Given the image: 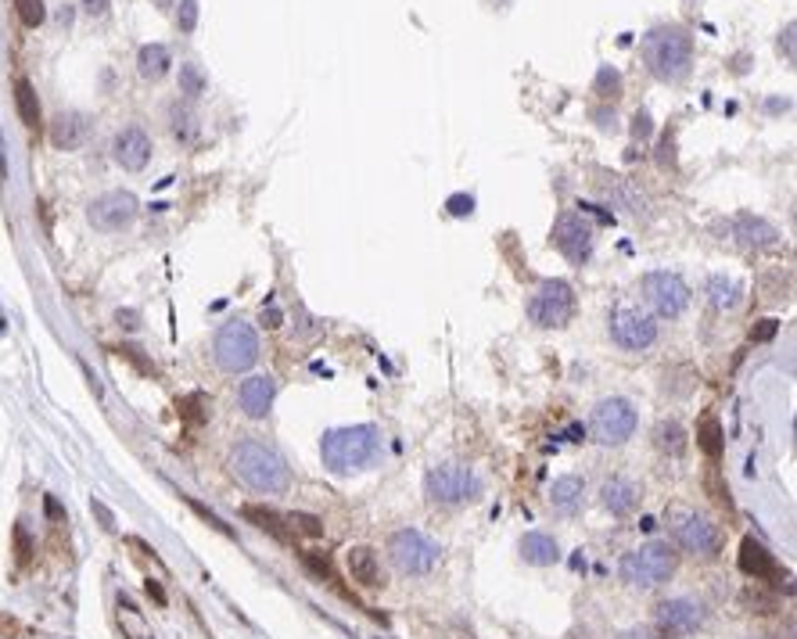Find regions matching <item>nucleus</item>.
Returning a JSON list of instances; mask_svg holds the SVG:
<instances>
[{"label":"nucleus","instance_id":"1","mask_svg":"<svg viewBox=\"0 0 797 639\" xmlns=\"http://www.w3.org/2000/svg\"><path fill=\"white\" fill-rule=\"evenodd\" d=\"M230 471L262 496H281L291 489V467L284 456L259 438H241L230 449Z\"/></svg>","mask_w":797,"mask_h":639},{"label":"nucleus","instance_id":"2","mask_svg":"<svg viewBox=\"0 0 797 639\" xmlns=\"http://www.w3.org/2000/svg\"><path fill=\"white\" fill-rule=\"evenodd\" d=\"M378 452H381V431L374 424L334 427L320 442V460L331 475H356L378 460Z\"/></svg>","mask_w":797,"mask_h":639},{"label":"nucleus","instance_id":"3","mask_svg":"<svg viewBox=\"0 0 797 639\" xmlns=\"http://www.w3.org/2000/svg\"><path fill=\"white\" fill-rule=\"evenodd\" d=\"M643 61H647V68L661 83H679L689 72L693 40L682 29H675V26H661L654 33H647V40H643Z\"/></svg>","mask_w":797,"mask_h":639},{"label":"nucleus","instance_id":"4","mask_svg":"<svg viewBox=\"0 0 797 639\" xmlns=\"http://www.w3.org/2000/svg\"><path fill=\"white\" fill-rule=\"evenodd\" d=\"M675 550L668 542H647L640 550L626 554L622 564H618V575H622L626 586L633 589H658L675 575Z\"/></svg>","mask_w":797,"mask_h":639},{"label":"nucleus","instance_id":"5","mask_svg":"<svg viewBox=\"0 0 797 639\" xmlns=\"http://www.w3.org/2000/svg\"><path fill=\"white\" fill-rule=\"evenodd\" d=\"M424 492H427L431 503L460 507V503H471V499L482 496V478L464 464H438V467L427 471Z\"/></svg>","mask_w":797,"mask_h":639},{"label":"nucleus","instance_id":"6","mask_svg":"<svg viewBox=\"0 0 797 639\" xmlns=\"http://www.w3.org/2000/svg\"><path fill=\"white\" fill-rule=\"evenodd\" d=\"M212 352H216L219 371H227V374H244V371L255 367V359H259V334H255L251 323H244V320H230V323L219 327Z\"/></svg>","mask_w":797,"mask_h":639},{"label":"nucleus","instance_id":"7","mask_svg":"<svg viewBox=\"0 0 797 639\" xmlns=\"http://www.w3.org/2000/svg\"><path fill=\"white\" fill-rule=\"evenodd\" d=\"M636 424H640L636 406L629 399H618V395L600 399L596 410H593V417H589V431H593V438L600 445H622V442H629L636 435Z\"/></svg>","mask_w":797,"mask_h":639},{"label":"nucleus","instance_id":"8","mask_svg":"<svg viewBox=\"0 0 797 639\" xmlns=\"http://www.w3.org/2000/svg\"><path fill=\"white\" fill-rule=\"evenodd\" d=\"M388 561L395 564V571L402 575H427L438 564V546L417 531V528H402L388 539Z\"/></svg>","mask_w":797,"mask_h":639},{"label":"nucleus","instance_id":"9","mask_svg":"<svg viewBox=\"0 0 797 639\" xmlns=\"http://www.w3.org/2000/svg\"><path fill=\"white\" fill-rule=\"evenodd\" d=\"M575 316V292L568 281H543L528 299V320L536 327H564Z\"/></svg>","mask_w":797,"mask_h":639},{"label":"nucleus","instance_id":"10","mask_svg":"<svg viewBox=\"0 0 797 639\" xmlns=\"http://www.w3.org/2000/svg\"><path fill=\"white\" fill-rule=\"evenodd\" d=\"M643 299L650 302V309L665 320H675L686 313L689 306V288L679 273H668V269H654L643 277Z\"/></svg>","mask_w":797,"mask_h":639},{"label":"nucleus","instance_id":"11","mask_svg":"<svg viewBox=\"0 0 797 639\" xmlns=\"http://www.w3.org/2000/svg\"><path fill=\"white\" fill-rule=\"evenodd\" d=\"M137 212H140V205L130 191H108L86 205V223L98 234H119L137 220Z\"/></svg>","mask_w":797,"mask_h":639},{"label":"nucleus","instance_id":"12","mask_svg":"<svg viewBox=\"0 0 797 639\" xmlns=\"http://www.w3.org/2000/svg\"><path fill=\"white\" fill-rule=\"evenodd\" d=\"M610 341L626 352H643L658 341V320L640 309H614L610 313Z\"/></svg>","mask_w":797,"mask_h":639},{"label":"nucleus","instance_id":"13","mask_svg":"<svg viewBox=\"0 0 797 639\" xmlns=\"http://www.w3.org/2000/svg\"><path fill=\"white\" fill-rule=\"evenodd\" d=\"M675 542L693 557H715L722 550V531L715 521H707L704 514H679L675 521Z\"/></svg>","mask_w":797,"mask_h":639},{"label":"nucleus","instance_id":"14","mask_svg":"<svg viewBox=\"0 0 797 639\" xmlns=\"http://www.w3.org/2000/svg\"><path fill=\"white\" fill-rule=\"evenodd\" d=\"M550 241H554V248H557L568 262H575V266L589 262V255H593V227H589L582 216H575V212H564V216L554 223Z\"/></svg>","mask_w":797,"mask_h":639},{"label":"nucleus","instance_id":"15","mask_svg":"<svg viewBox=\"0 0 797 639\" xmlns=\"http://www.w3.org/2000/svg\"><path fill=\"white\" fill-rule=\"evenodd\" d=\"M704 607L697 603V600H689V596H675V600H665V603H658V611H654V621H658V628L665 632V635H693L700 625H704Z\"/></svg>","mask_w":797,"mask_h":639},{"label":"nucleus","instance_id":"16","mask_svg":"<svg viewBox=\"0 0 797 639\" xmlns=\"http://www.w3.org/2000/svg\"><path fill=\"white\" fill-rule=\"evenodd\" d=\"M112 158L126 169V172H140L151 162V137L140 126H126L116 133L112 140Z\"/></svg>","mask_w":797,"mask_h":639},{"label":"nucleus","instance_id":"17","mask_svg":"<svg viewBox=\"0 0 797 639\" xmlns=\"http://www.w3.org/2000/svg\"><path fill=\"white\" fill-rule=\"evenodd\" d=\"M274 399H277V381L270 374H251L237 388V403H241L244 417H251V420H262L266 413H270Z\"/></svg>","mask_w":797,"mask_h":639},{"label":"nucleus","instance_id":"18","mask_svg":"<svg viewBox=\"0 0 797 639\" xmlns=\"http://www.w3.org/2000/svg\"><path fill=\"white\" fill-rule=\"evenodd\" d=\"M91 133H94V123L83 112H58L51 123V144L58 151H76L79 144H86Z\"/></svg>","mask_w":797,"mask_h":639},{"label":"nucleus","instance_id":"19","mask_svg":"<svg viewBox=\"0 0 797 639\" xmlns=\"http://www.w3.org/2000/svg\"><path fill=\"white\" fill-rule=\"evenodd\" d=\"M733 237H737L744 248H754V252H761V248H776V244H779V230H776L772 223L751 216V212H740V216L733 220Z\"/></svg>","mask_w":797,"mask_h":639},{"label":"nucleus","instance_id":"20","mask_svg":"<svg viewBox=\"0 0 797 639\" xmlns=\"http://www.w3.org/2000/svg\"><path fill=\"white\" fill-rule=\"evenodd\" d=\"M640 485L636 482H629V478H610V482H603V489H600V503L614 514V517H629L636 507H640Z\"/></svg>","mask_w":797,"mask_h":639},{"label":"nucleus","instance_id":"21","mask_svg":"<svg viewBox=\"0 0 797 639\" xmlns=\"http://www.w3.org/2000/svg\"><path fill=\"white\" fill-rule=\"evenodd\" d=\"M740 571H744V575H751L754 582L779 579V564H776V557L765 550V546H761L758 539H751V535L740 542Z\"/></svg>","mask_w":797,"mask_h":639},{"label":"nucleus","instance_id":"22","mask_svg":"<svg viewBox=\"0 0 797 639\" xmlns=\"http://www.w3.org/2000/svg\"><path fill=\"white\" fill-rule=\"evenodd\" d=\"M582 499H586V482L578 475H564V478H557L550 485V507L557 514H564V517L578 514L582 510Z\"/></svg>","mask_w":797,"mask_h":639},{"label":"nucleus","instance_id":"23","mask_svg":"<svg viewBox=\"0 0 797 639\" xmlns=\"http://www.w3.org/2000/svg\"><path fill=\"white\" fill-rule=\"evenodd\" d=\"M521 557H524L528 564H536V568H550V564L561 561V546H557V539L546 535V531H528V535L521 539Z\"/></svg>","mask_w":797,"mask_h":639},{"label":"nucleus","instance_id":"24","mask_svg":"<svg viewBox=\"0 0 797 639\" xmlns=\"http://www.w3.org/2000/svg\"><path fill=\"white\" fill-rule=\"evenodd\" d=\"M348 571H352V579H356L360 586H371V589L385 586L378 554L371 550V546H352V550H348Z\"/></svg>","mask_w":797,"mask_h":639},{"label":"nucleus","instance_id":"25","mask_svg":"<svg viewBox=\"0 0 797 639\" xmlns=\"http://www.w3.org/2000/svg\"><path fill=\"white\" fill-rule=\"evenodd\" d=\"M169 65H172V54H169L165 44H144L137 51V72L144 79H162L169 72Z\"/></svg>","mask_w":797,"mask_h":639},{"label":"nucleus","instance_id":"26","mask_svg":"<svg viewBox=\"0 0 797 639\" xmlns=\"http://www.w3.org/2000/svg\"><path fill=\"white\" fill-rule=\"evenodd\" d=\"M697 445L704 449L707 460H719V456H722L726 438H722V424H719L715 413H704L700 417V424H697Z\"/></svg>","mask_w":797,"mask_h":639},{"label":"nucleus","instance_id":"27","mask_svg":"<svg viewBox=\"0 0 797 639\" xmlns=\"http://www.w3.org/2000/svg\"><path fill=\"white\" fill-rule=\"evenodd\" d=\"M15 108H19V119L29 130L40 126V98H36V90H33L29 79H15Z\"/></svg>","mask_w":797,"mask_h":639},{"label":"nucleus","instance_id":"28","mask_svg":"<svg viewBox=\"0 0 797 639\" xmlns=\"http://www.w3.org/2000/svg\"><path fill=\"white\" fill-rule=\"evenodd\" d=\"M654 445L665 456H682L686 452V431H682V424L679 420H661L654 427Z\"/></svg>","mask_w":797,"mask_h":639},{"label":"nucleus","instance_id":"29","mask_svg":"<svg viewBox=\"0 0 797 639\" xmlns=\"http://www.w3.org/2000/svg\"><path fill=\"white\" fill-rule=\"evenodd\" d=\"M244 517H248V521H255V528L270 531L274 539H281V542H291V531L284 528V524H288V517H281L277 510H266V507H244Z\"/></svg>","mask_w":797,"mask_h":639},{"label":"nucleus","instance_id":"30","mask_svg":"<svg viewBox=\"0 0 797 639\" xmlns=\"http://www.w3.org/2000/svg\"><path fill=\"white\" fill-rule=\"evenodd\" d=\"M707 295H712V306H715V309H737L744 292H740L737 281H729V277H722V273H715V277L707 281Z\"/></svg>","mask_w":797,"mask_h":639},{"label":"nucleus","instance_id":"31","mask_svg":"<svg viewBox=\"0 0 797 639\" xmlns=\"http://www.w3.org/2000/svg\"><path fill=\"white\" fill-rule=\"evenodd\" d=\"M169 130H172V137L176 140H184V144H191L195 137H198V116L187 108V105H172L169 108Z\"/></svg>","mask_w":797,"mask_h":639},{"label":"nucleus","instance_id":"32","mask_svg":"<svg viewBox=\"0 0 797 639\" xmlns=\"http://www.w3.org/2000/svg\"><path fill=\"white\" fill-rule=\"evenodd\" d=\"M593 90H596V94H600L603 101H618V98H622V72L610 68V65H603V68L596 72Z\"/></svg>","mask_w":797,"mask_h":639},{"label":"nucleus","instance_id":"33","mask_svg":"<svg viewBox=\"0 0 797 639\" xmlns=\"http://www.w3.org/2000/svg\"><path fill=\"white\" fill-rule=\"evenodd\" d=\"M119 625L126 628L130 639H151V632L144 628V618L137 614V607H133L126 596H119Z\"/></svg>","mask_w":797,"mask_h":639},{"label":"nucleus","instance_id":"34","mask_svg":"<svg viewBox=\"0 0 797 639\" xmlns=\"http://www.w3.org/2000/svg\"><path fill=\"white\" fill-rule=\"evenodd\" d=\"M205 86H209V79H205V72H202L195 61L180 65V94L198 98V94H205Z\"/></svg>","mask_w":797,"mask_h":639},{"label":"nucleus","instance_id":"35","mask_svg":"<svg viewBox=\"0 0 797 639\" xmlns=\"http://www.w3.org/2000/svg\"><path fill=\"white\" fill-rule=\"evenodd\" d=\"M15 12H19V22H22L26 29H36V26H44V19H47L44 0H15Z\"/></svg>","mask_w":797,"mask_h":639},{"label":"nucleus","instance_id":"36","mask_svg":"<svg viewBox=\"0 0 797 639\" xmlns=\"http://www.w3.org/2000/svg\"><path fill=\"white\" fill-rule=\"evenodd\" d=\"M195 26H198V0H180L176 4V29L195 33Z\"/></svg>","mask_w":797,"mask_h":639},{"label":"nucleus","instance_id":"37","mask_svg":"<svg viewBox=\"0 0 797 639\" xmlns=\"http://www.w3.org/2000/svg\"><path fill=\"white\" fill-rule=\"evenodd\" d=\"M288 524H291L295 531L309 535V539L323 535V521H320V517H313V514H288Z\"/></svg>","mask_w":797,"mask_h":639},{"label":"nucleus","instance_id":"38","mask_svg":"<svg viewBox=\"0 0 797 639\" xmlns=\"http://www.w3.org/2000/svg\"><path fill=\"white\" fill-rule=\"evenodd\" d=\"M187 503H191V510H195V514H202V517H205V521H209V524H212L216 531H223L227 539H234V531H230V528H227V524H223V521H219V517H216L212 510H205V507H202L198 499H187Z\"/></svg>","mask_w":797,"mask_h":639},{"label":"nucleus","instance_id":"39","mask_svg":"<svg viewBox=\"0 0 797 639\" xmlns=\"http://www.w3.org/2000/svg\"><path fill=\"white\" fill-rule=\"evenodd\" d=\"M776 331H779V320H761L758 327H751V341H769L776 338Z\"/></svg>","mask_w":797,"mask_h":639},{"label":"nucleus","instance_id":"40","mask_svg":"<svg viewBox=\"0 0 797 639\" xmlns=\"http://www.w3.org/2000/svg\"><path fill=\"white\" fill-rule=\"evenodd\" d=\"M450 212H453V216H471V212H474V198H467V195L450 198Z\"/></svg>","mask_w":797,"mask_h":639},{"label":"nucleus","instance_id":"41","mask_svg":"<svg viewBox=\"0 0 797 639\" xmlns=\"http://www.w3.org/2000/svg\"><path fill=\"white\" fill-rule=\"evenodd\" d=\"M79 8H83V15L101 19V15L108 12V0H79Z\"/></svg>","mask_w":797,"mask_h":639},{"label":"nucleus","instance_id":"42","mask_svg":"<svg viewBox=\"0 0 797 639\" xmlns=\"http://www.w3.org/2000/svg\"><path fill=\"white\" fill-rule=\"evenodd\" d=\"M91 510H94V514H98V521H101V528H116V517H112V510H108V507H105V503H101V499H94V503H91Z\"/></svg>","mask_w":797,"mask_h":639},{"label":"nucleus","instance_id":"43","mask_svg":"<svg viewBox=\"0 0 797 639\" xmlns=\"http://www.w3.org/2000/svg\"><path fill=\"white\" fill-rule=\"evenodd\" d=\"M116 320H119V327H126V331L140 327V313H133V309H119V313H116Z\"/></svg>","mask_w":797,"mask_h":639},{"label":"nucleus","instance_id":"44","mask_svg":"<svg viewBox=\"0 0 797 639\" xmlns=\"http://www.w3.org/2000/svg\"><path fill=\"white\" fill-rule=\"evenodd\" d=\"M779 51H786V61H793V22L786 26V33H783V40H779Z\"/></svg>","mask_w":797,"mask_h":639},{"label":"nucleus","instance_id":"45","mask_svg":"<svg viewBox=\"0 0 797 639\" xmlns=\"http://www.w3.org/2000/svg\"><path fill=\"white\" fill-rule=\"evenodd\" d=\"M44 510H47V517H54V521H65V510H61V503H58L54 496H47V499H44Z\"/></svg>","mask_w":797,"mask_h":639},{"label":"nucleus","instance_id":"46","mask_svg":"<svg viewBox=\"0 0 797 639\" xmlns=\"http://www.w3.org/2000/svg\"><path fill=\"white\" fill-rule=\"evenodd\" d=\"M633 133H636V137H647V133H650V116H647V112H640V116H636Z\"/></svg>","mask_w":797,"mask_h":639},{"label":"nucleus","instance_id":"47","mask_svg":"<svg viewBox=\"0 0 797 639\" xmlns=\"http://www.w3.org/2000/svg\"><path fill=\"white\" fill-rule=\"evenodd\" d=\"M15 539H19V561H29V539H26V528H19Z\"/></svg>","mask_w":797,"mask_h":639},{"label":"nucleus","instance_id":"48","mask_svg":"<svg viewBox=\"0 0 797 639\" xmlns=\"http://www.w3.org/2000/svg\"><path fill=\"white\" fill-rule=\"evenodd\" d=\"M661 165H675V158H672V137L665 133V140H661Z\"/></svg>","mask_w":797,"mask_h":639},{"label":"nucleus","instance_id":"49","mask_svg":"<svg viewBox=\"0 0 797 639\" xmlns=\"http://www.w3.org/2000/svg\"><path fill=\"white\" fill-rule=\"evenodd\" d=\"M622 639H658V635H654V632H647V628H629Z\"/></svg>","mask_w":797,"mask_h":639},{"label":"nucleus","instance_id":"50","mask_svg":"<svg viewBox=\"0 0 797 639\" xmlns=\"http://www.w3.org/2000/svg\"><path fill=\"white\" fill-rule=\"evenodd\" d=\"M147 593H151V596H155V600H158V603H165V593H162V589H158V586H155V582H147Z\"/></svg>","mask_w":797,"mask_h":639},{"label":"nucleus","instance_id":"51","mask_svg":"<svg viewBox=\"0 0 797 639\" xmlns=\"http://www.w3.org/2000/svg\"><path fill=\"white\" fill-rule=\"evenodd\" d=\"M8 180V165H4V148H0V184Z\"/></svg>","mask_w":797,"mask_h":639},{"label":"nucleus","instance_id":"52","mask_svg":"<svg viewBox=\"0 0 797 639\" xmlns=\"http://www.w3.org/2000/svg\"><path fill=\"white\" fill-rule=\"evenodd\" d=\"M158 4H162V8H169V0H158Z\"/></svg>","mask_w":797,"mask_h":639},{"label":"nucleus","instance_id":"53","mask_svg":"<svg viewBox=\"0 0 797 639\" xmlns=\"http://www.w3.org/2000/svg\"><path fill=\"white\" fill-rule=\"evenodd\" d=\"M758 639H765V635H758Z\"/></svg>","mask_w":797,"mask_h":639}]
</instances>
